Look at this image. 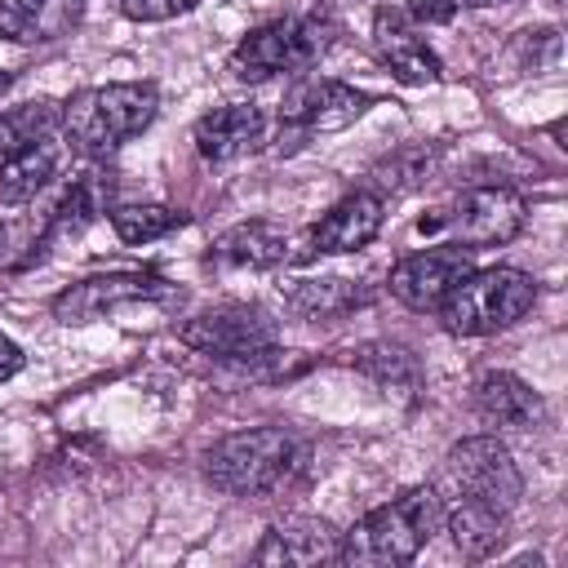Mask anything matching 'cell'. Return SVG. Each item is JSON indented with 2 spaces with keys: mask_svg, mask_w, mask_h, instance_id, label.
Segmentation results:
<instances>
[{
  "mask_svg": "<svg viewBox=\"0 0 568 568\" xmlns=\"http://www.w3.org/2000/svg\"><path fill=\"white\" fill-rule=\"evenodd\" d=\"M439 519H444V493L439 488H430V484L404 488L399 497L373 506L364 519H355L342 532L337 559L342 564H355V568H395V564H408L430 541V532L439 528Z\"/></svg>",
  "mask_w": 568,
  "mask_h": 568,
  "instance_id": "cell-1",
  "label": "cell"
},
{
  "mask_svg": "<svg viewBox=\"0 0 568 568\" xmlns=\"http://www.w3.org/2000/svg\"><path fill=\"white\" fill-rule=\"evenodd\" d=\"M524 195L515 186H470L457 195L448 213V231L457 248H501L524 231Z\"/></svg>",
  "mask_w": 568,
  "mask_h": 568,
  "instance_id": "cell-10",
  "label": "cell"
},
{
  "mask_svg": "<svg viewBox=\"0 0 568 568\" xmlns=\"http://www.w3.org/2000/svg\"><path fill=\"white\" fill-rule=\"evenodd\" d=\"M186 222V213L169 209V204H115L111 209V226L124 244H151L164 240L169 231H178Z\"/></svg>",
  "mask_w": 568,
  "mask_h": 568,
  "instance_id": "cell-24",
  "label": "cell"
},
{
  "mask_svg": "<svg viewBox=\"0 0 568 568\" xmlns=\"http://www.w3.org/2000/svg\"><path fill=\"white\" fill-rule=\"evenodd\" d=\"M262 133H266V115L253 102H231V106H217L195 120V151L209 164H231V160L257 151Z\"/></svg>",
  "mask_w": 568,
  "mask_h": 568,
  "instance_id": "cell-14",
  "label": "cell"
},
{
  "mask_svg": "<svg viewBox=\"0 0 568 568\" xmlns=\"http://www.w3.org/2000/svg\"><path fill=\"white\" fill-rule=\"evenodd\" d=\"M333 44V27L320 13H288L275 22L253 27L235 53H231V71L240 80H271L284 71H306L311 62H320V53Z\"/></svg>",
  "mask_w": 568,
  "mask_h": 568,
  "instance_id": "cell-6",
  "label": "cell"
},
{
  "mask_svg": "<svg viewBox=\"0 0 568 568\" xmlns=\"http://www.w3.org/2000/svg\"><path fill=\"white\" fill-rule=\"evenodd\" d=\"M195 4L200 0H120L124 18H133V22H169V18H178Z\"/></svg>",
  "mask_w": 568,
  "mask_h": 568,
  "instance_id": "cell-26",
  "label": "cell"
},
{
  "mask_svg": "<svg viewBox=\"0 0 568 568\" xmlns=\"http://www.w3.org/2000/svg\"><path fill=\"white\" fill-rule=\"evenodd\" d=\"M204 262L217 271H271L284 262V235L271 222H240L209 244Z\"/></svg>",
  "mask_w": 568,
  "mask_h": 568,
  "instance_id": "cell-17",
  "label": "cell"
},
{
  "mask_svg": "<svg viewBox=\"0 0 568 568\" xmlns=\"http://www.w3.org/2000/svg\"><path fill=\"white\" fill-rule=\"evenodd\" d=\"M537 302V280L519 266H488L462 275V284L439 302V320L453 337H488L524 320Z\"/></svg>",
  "mask_w": 568,
  "mask_h": 568,
  "instance_id": "cell-4",
  "label": "cell"
},
{
  "mask_svg": "<svg viewBox=\"0 0 568 568\" xmlns=\"http://www.w3.org/2000/svg\"><path fill=\"white\" fill-rule=\"evenodd\" d=\"M58 155H62L58 133L36 138L27 151H18V155L0 169V204H22V200H31V195L53 178Z\"/></svg>",
  "mask_w": 568,
  "mask_h": 568,
  "instance_id": "cell-19",
  "label": "cell"
},
{
  "mask_svg": "<svg viewBox=\"0 0 568 568\" xmlns=\"http://www.w3.org/2000/svg\"><path fill=\"white\" fill-rule=\"evenodd\" d=\"M439 524L448 528L453 546L466 559H484V555H493L506 541V515L484 510V506H470V501H448Z\"/></svg>",
  "mask_w": 568,
  "mask_h": 568,
  "instance_id": "cell-20",
  "label": "cell"
},
{
  "mask_svg": "<svg viewBox=\"0 0 568 568\" xmlns=\"http://www.w3.org/2000/svg\"><path fill=\"white\" fill-rule=\"evenodd\" d=\"M84 13V0H0V40H58Z\"/></svg>",
  "mask_w": 568,
  "mask_h": 568,
  "instance_id": "cell-18",
  "label": "cell"
},
{
  "mask_svg": "<svg viewBox=\"0 0 568 568\" xmlns=\"http://www.w3.org/2000/svg\"><path fill=\"white\" fill-rule=\"evenodd\" d=\"M466 0H408L404 13L413 27H439V22H453V13L462 9Z\"/></svg>",
  "mask_w": 568,
  "mask_h": 568,
  "instance_id": "cell-27",
  "label": "cell"
},
{
  "mask_svg": "<svg viewBox=\"0 0 568 568\" xmlns=\"http://www.w3.org/2000/svg\"><path fill=\"white\" fill-rule=\"evenodd\" d=\"M98 213H102V178H93V173H89V178L71 182V191L58 200V209H53V217H49V231H44L40 248H49L53 240L80 235Z\"/></svg>",
  "mask_w": 568,
  "mask_h": 568,
  "instance_id": "cell-22",
  "label": "cell"
},
{
  "mask_svg": "<svg viewBox=\"0 0 568 568\" xmlns=\"http://www.w3.org/2000/svg\"><path fill=\"white\" fill-rule=\"evenodd\" d=\"M342 532L320 519V515H288L280 524L266 528L262 546L253 550V564H284V568H302V564H328L337 559Z\"/></svg>",
  "mask_w": 568,
  "mask_h": 568,
  "instance_id": "cell-13",
  "label": "cell"
},
{
  "mask_svg": "<svg viewBox=\"0 0 568 568\" xmlns=\"http://www.w3.org/2000/svg\"><path fill=\"white\" fill-rule=\"evenodd\" d=\"M359 302H364V293L351 280H302V284L288 288V306L297 315H311V320L342 315V311H351Z\"/></svg>",
  "mask_w": 568,
  "mask_h": 568,
  "instance_id": "cell-25",
  "label": "cell"
},
{
  "mask_svg": "<svg viewBox=\"0 0 568 568\" xmlns=\"http://www.w3.org/2000/svg\"><path fill=\"white\" fill-rule=\"evenodd\" d=\"M444 493L448 501H470L510 519V510L524 497V479L510 448L497 435H470L453 444L444 457Z\"/></svg>",
  "mask_w": 568,
  "mask_h": 568,
  "instance_id": "cell-5",
  "label": "cell"
},
{
  "mask_svg": "<svg viewBox=\"0 0 568 568\" xmlns=\"http://www.w3.org/2000/svg\"><path fill=\"white\" fill-rule=\"evenodd\" d=\"M191 351L217 355V359H262L275 351V324L262 306L248 302H226L213 311H200L195 320L182 324L178 333Z\"/></svg>",
  "mask_w": 568,
  "mask_h": 568,
  "instance_id": "cell-7",
  "label": "cell"
},
{
  "mask_svg": "<svg viewBox=\"0 0 568 568\" xmlns=\"http://www.w3.org/2000/svg\"><path fill=\"white\" fill-rule=\"evenodd\" d=\"M58 124H62V111L53 102H18V106H4L0 111V169L18 151H27L36 138L58 133Z\"/></svg>",
  "mask_w": 568,
  "mask_h": 568,
  "instance_id": "cell-21",
  "label": "cell"
},
{
  "mask_svg": "<svg viewBox=\"0 0 568 568\" xmlns=\"http://www.w3.org/2000/svg\"><path fill=\"white\" fill-rule=\"evenodd\" d=\"M306 466V444L284 426H248L204 453V475L231 497H266L293 484Z\"/></svg>",
  "mask_w": 568,
  "mask_h": 568,
  "instance_id": "cell-2",
  "label": "cell"
},
{
  "mask_svg": "<svg viewBox=\"0 0 568 568\" xmlns=\"http://www.w3.org/2000/svg\"><path fill=\"white\" fill-rule=\"evenodd\" d=\"M22 364H27V355H22V346H18L13 337H4V333H0V382H9V377H18V373H22Z\"/></svg>",
  "mask_w": 568,
  "mask_h": 568,
  "instance_id": "cell-28",
  "label": "cell"
},
{
  "mask_svg": "<svg viewBox=\"0 0 568 568\" xmlns=\"http://www.w3.org/2000/svg\"><path fill=\"white\" fill-rule=\"evenodd\" d=\"M155 111H160V89L151 80L98 84V89H80L62 106L58 133L67 138L71 151L102 160V155L120 151L129 138H138L155 120Z\"/></svg>",
  "mask_w": 568,
  "mask_h": 568,
  "instance_id": "cell-3",
  "label": "cell"
},
{
  "mask_svg": "<svg viewBox=\"0 0 568 568\" xmlns=\"http://www.w3.org/2000/svg\"><path fill=\"white\" fill-rule=\"evenodd\" d=\"M169 297H173V284H164L160 275L111 271V275H89V280L67 284L53 297V320L58 324H93L111 311H124V306H138V302H169Z\"/></svg>",
  "mask_w": 568,
  "mask_h": 568,
  "instance_id": "cell-9",
  "label": "cell"
},
{
  "mask_svg": "<svg viewBox=\"0 0 568 568\" xmlns=\"http://www.w3.org/2000/svg\"><path fill=\"white\" fill-rule=\"evenodd\" d=\"M373 49H377L382 67L395 80H404V84H435L444 75V62L435 58V49L417 36L408 13H399V9H377V18H373Z\"/></svg>",
  "mask_w": 568,
  "mask_h": 568,
  "instance_id": "cell-12",
  "label": "cell"
},
{
  "mask_svg": "<svg viewBox=\"0 0 568 568\" xmlns=\"http://www.w3.org/2000/svg\"><path fill=\"white\" fill-rule=\"evenodd\" d=\"M4 89H9V75H4V71H0V93H4Z\"/></svg>",
  "mask_w": 568,
  "mask_h": 568,
  "instance_id": "cell-29",
  "label": "cell"
},
{
  "mask_svg": "<svg viewBox=\"0 0 568 568\" xmlns=\"http://www.w3.org/2000/svg\"><path fill=\"white\" fill-rule=\"evenodd\" d=\"M373 106V98L355 84L342 80H302L284 106H280V142L284 146H302L315 133H337L346 124H355L364 111Z\"/></svg>",
  "mask_w": 568,
  "mask_h": 568,
  "instance_id": "cell-8",
  "label": "cell"
},
{
  "mask_svg": "<svg viewBox=\"0 0 568 568\" xmlns=\"http://www.w3.org/2000/svg\"><path fill=\"white\" fill-rule=\"evenodd\" d=\"M4 240H9V235H4V226H0V253H4Z\"/></svg>",
  "mask_w": 568,
  "mask_h": 568,
  "instance_id": "cell-30",
  "label": "cell"
},
{
  "mask_svg": "<svg viewBox=\"0 0 568 568\" xmlns=\"http://www.w3.org/2000/svg\"><path fill=\"white\" fill-rule=\"evenodd\" d=\"M355 368L364 377H373L377 386H386V390H413L417 377H422L413 351H404L395 342H368V346H359L355 351Z\"/></svg>",
  "mask_w": 568,
  "mask_h": 568,
  "instance_id": "cell-23",
  "label": "cell"
},
{
  "mask_svg": "<svg viewBox=\"0 0 568 568\" xmlns=\"http://www.w3.org/2000/svg\"><path fill=\"white\" fill-rule=\"evenodd\" d=\"M462 275H470V253L448 244V248L408 253L404 262H395L386 284H390V297L404 302L408 311H439V302L462 284Z\"/></svg>",
  "mask_w": 568,
  "mask_h": 568,
  "instance_id": "cell-11",
  "label": "cell"
},
{
  "mask_svg": "<svg viewBox=\"0 0 568 568\" xmlns=\"http://www.w3.org/2000/svg\"><path fill=\"white\" fill-rule=\"evenodd\" d=\"M475 413L488 426H506V430H532L546 417L541 395L515 377V373H484L475 382Z\"/></svg>",
  "mask_w": 568,
  "mask_h": 568,
  "instance_id": "cell-16",
  "label": "cell"
},
{
  "mask_svg": "<svg viewBox=\"0 0 568 568\" xmlns=\"http://www.w3.org/2000/svg\"><path fill=\"white\" fill-rule=\"evenodd\" d=\"M382 217H386V213H382V195H373V191H351V195H342V200L315 222L311 248H315V253H355V248H364V244L377 240Z\"/></svg>",
  "mask_w": 568,
  "mask_h": 568,
  "instance_id": "cell-15",
  "label": "cell"
}]
</instances>
